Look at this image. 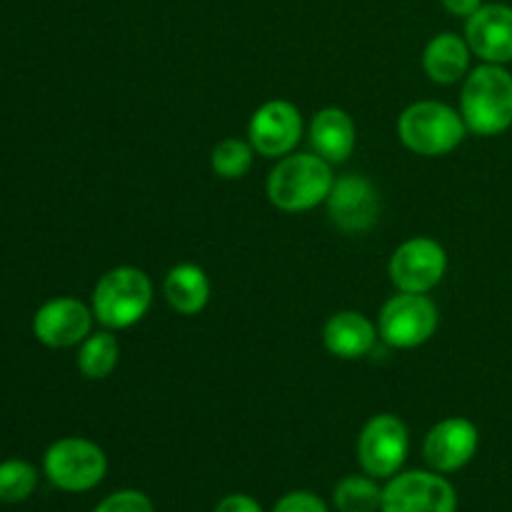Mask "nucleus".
<instances>
[{"label": "nucleus", "mask_w": 512, "mask_h": 512, "mask_svg": "<svg viewBox=\"0 0 512 512\" xmlns=\"http://www.w3.org/2000/svg\"><path fill=\"white\" fill-rule=\"evenodd\" d=\"M328 215L345 233H365L375 225L380 213V200L373 185L363 175H343L333 183L328 195Z\"/></svg>", "instance_id": "obj_11"}, {"label": "nucleus", "mask_w": 512, "mask_h": 512, "mask_svg": "<svg viewBox=\"0 0 512 512\" xmlns=\"http://www.w3.org/2000/svg\"><path fill=\"white\" fill-rule=\"evenodd\" d=\"M333 503L340 512H378L383 508V488L365 475H348L335 485Z\"/></svg>", "instance_id": "obj_20"}, {"label": "nucleus", "mask_w": 512, "mask_h": 512, "mask_svg": "<svg viewBox=\"0 0 512 512\" xmlns=\"http://www.w3.org/2000/svg\"><path fill=\"white\" fill-rule=\"evenodd\" d=\"M215 512H263V508L258 505V500H253L250 495H228L218 503Z\"/></svg>", "instance_id": "obj_25"}, {"label": "nucleus", "mask_w": 512, "mask_h": 512, "mask_svg": "<svg viewBox=\"0 0 512 512\" xmlns=\"http://www.w3.org/2000/svg\"><path fill=\"white\" fill-rule=\"evenodd\" d=\"M253 145L243 143V140L228 138L223 143H218L210 155V163L213 170L225 180L243 178L250 168H253Z\"/></svg>", "instance_id": "obj_22"}, {"label": "nucleus", "mask_w": 512, "mask_h": 512, "mask_svg": "<svg viewBox=\"0 0 512 512\" xmlns=\"http://www.w3.org/2000/svg\"><path fill=\"white\" fill-rule=\"evenodd\" d=\"M443 5L450 15L470 18V15H475L480 8H483V0H443Z\"/></svg>", "instance_id": "obj_26"}, {"label": "nucleus", "mask_w": 512, "mask_h": 512, "mask_svg": "<svg viewBox=\"0 0 512 512\" xmlns=\"http://www.w3.org/2000/svg\"><path fill=\"white\" fill-rule=\"evenodd\" d=\"M460 105V115L473 133H503L512 125V75L503 65H480L465 78Z\"/></svg>", "instance_id": "obj_2"}, {"label": "nucleus", "mask_w": 512, "mask_h": 512, "mask_svg": "<svg viewBox=\"0 0 512 512\" xmlns=\"http://www.w3.org/2000/svg\"><path fill=\"white\" fill-rule=\"evenodd\" d=\"M310 143L328 163H345L355 150V123L345 110H320L310 125Z\"/></svg>", "instance_id": "obj_16"}, {"label": "nucleus", "mask_w": 512, "mask_h": 512, "mask_svg": "<svg viewBox=\"0 0 512 512\" xmlns=\"http://www.w3.org/2000/svg\"><path fill=\"white\" fill-rule=\"evenodd\" d=\"M478 450V428L465 418H448L425 435L423 455L438 473H455L473 460Z\"/></svg>", "instance_id": "obj_14"}, {"label": "nucleus", "mask_w": 512, "mask_h": 512, "mask_svg": "<svg viewBox=\"0 0 512 512\" xmlns=\"http://www.w3.org/2000/svg\"><path fill=\"white\" fill-rule=\"evenodd\" d=\"M93 310L75 298H55L40 305L33 318V333L48 348H73L93 328Z\"/></svg>", "instance_id": "obj_12"}, {"label": "nucleus", "mask_w": 512, "mask_h": 512, "mask_svg": "<svg viewBox=\"0 0 512 512\" xmlns=\"http://www.w3.org/2000/svg\"><path fill=\"white\" fill-rule=\"evenodd\" d=\"M375 338H378L375 325L355 310L335 313L323 330L325 348L343 360H358L368 355L375 348Z\"/></svg>", "instance_id": "obj_15"}, {"label": "nucleus", "mask_w": 512, "mask_h": 512, "mask_svg": "<svg viewBox=\"0 0 512 512\" xmlns=\"http://www.w3.org/2000/svg\"><path fill=\"white\" fill-rule=\"evenodd\" d=\"M93 512H155V508L148 495L138 490H118L108 495Z\"/></svg>", "instance_id": "obj_23"}, {"label": "nucleus", "mask_w": 512, "mask_h": 512, "mask_svg": "<svg viewBox=\"0 0 512 512\" xmlns=\"http://www.w3.org/2000/svg\"><path fill=\"white\" fill-rule=\"evenodd\" d=\"M273 512H328L323 500L313 493H305V490H298V493H288L275 503Z\"/></svg>", "instance_id": "obj_24"}, {"label": "nucleus", "mask_w": 512, "mask_h": 512, "mask_svg": "<svg viewBox=\"0 0 512 512\" xmlns=\"http://www.w3.org/2000/svg\"><path fill=\"white\" fill-rule=\"evenodd\" d=\"M118 355H120V348L115 335L110 333L88 335V338L83 340V345H80L78 368L88 380H103L115 370V365H118Z\"/></svg>", "instance_id": "obj_19"}, {"label": "nucleus", "mask_w": 512, "mask_h": 512, "mask_svg": "<svg viewBox=\"0 0 512 512\" xmlns=\"http://www.w3.org/2000/svg\"><path fill=\"white\" fill-rule=\"evenodd\" d=\"M458 495L453 485L438 473L410 470L383 488L380 512H455Z\"/></svg>", "instance_id": "obj_8"}, {"label": "nucleus", "mask_w": 512, "mask_h": 512, "mask_svg": "<svg viewBox=\"0 0 512 512\" xmlns=\"http://www.w3.org/2000/svg\"><path fill=\"white\" fill-rule=\"evenodd\" d=\"M333 183L330 163L320 155H285L268 178V198L278 210L303 213L325 203Z\"/></svg>", "instance_id": "obj_1"}, {"label": "nucleus", "mask_w": 512, "mask_h": 512, "mask_svg": "<svg viewBox=\"0 0 512 512\" xmlns=\"http://www.w3.org/2000/svg\"><path fill=\"white\" fill-rule=\"evenodd\" d=\"M153 303L150 278L138 268H113L98 280L93 290V315L105 328L123 330L143 320Z\"/></svg>", "instance_id": "obj_3"}, {"label": "nucleus", "mask_w": 512, "mask_h": 512, "mask_svg": "<svg viewBox=\"0 0 512 512\" xmlns=\"http://www.w3.org/2000/svg\"><path fill=\"white\" fill-rule=\"evenodd\" d=\"M303 133V118L300 110L288 100H270L258 108L250 118L248 135L250 145L265 158L288 155L298 145Z\"/></svg>", "instance_id": "obj_10"}, {"label": "nucleus", "mask_w": 512, "mask_h": 512, "mask_svg": "<svg viewBox=\"0 0 512 512\" xmlns=\"http://www.w3.org/2000/svg\"><path fill=\"white\" fill-rule=\"evenodd\" d=\"M408 428L398 415H375L358 440V460L370 478H393L408 458Z\"/></svg>", "instance_id": "obj_7"}, {"label": "nucleus", "mask_w": 512, "mask_h": 512, "mask_svg": "<svg viewBox=\"0 0 512 512\" xmlns=\"http://www.w3.org/2000/svg\"><path fill=\"white\" fill-rule=\"evenodd\" d=\"M448 255L430 238H413L390 258V280L400 293H428L443 280Z\"/></svg>", "instance_id": "obj_9"}, {"label": "nucleus", "mask_w": 512, "mask_h": 512, "mask_svg": "<svg viewBox=\"0 0 512 512\" xmlns=\"http://www.w3.org/2000/svg\"><path fill=\"white\" fill-rule=\"evenodd\" d=\"M43 470L50 483L68 493L93 490L108 473V458L85 438H63L45 450Z\"/></svg>", "instance_id": "obj_5"}, {"label": "nucleus", "mask_w": 512, "mask_h": 512, "mask_svg": "<svg viewBox=\"0 0 512 512\" xmlns=\"http://www.w3.org/2000/svg\"><path fill=\"white\" fill-rule=\"evenodd\" d=\"M470 50L485 63L505 65L512 60V8L503 3L483 5L465 25Z\"/></svg>", "instance_id": "obj_13"}, {"label": "nucleus", "mask_w": 512, "mask_h": 512, "mask_svg": "<svg viewBox=\"0 0 512 512\" xmlns=\"http://www.w3.org/2000/svg\"><path fill=\"white\" fill-rule=\"evenodd\" d=\"M465 130L468 125H465L463 115L455 113L450 105L435 103V100H423V103L405 108L398 123L400 140L413 153L428 155V158L458 148L465 138Z\"/></svg>", "instance_id": "obj_4"}, {"label": "nucleus", "mask_w": 512, "mask_h": 512, "mask_svg": "<svg viewBox=\"0 0 512 512\" xmlns=\"http://www.w3.org/2000/svg\"><path fill=\"white\" fill-rule=\"evenodd\" d=\"M38 473L25 460H3L0 463V503L15 505L33 495Z\"/></svg>", "instance_id": "obj_21"}, {"label": "nucleus", "mask_w": 512, "mask_h": 512, "mask_svg": "<svg viewBox=\"0 0 512 512\" xmlns=\"http://www.w3.org/2000/svg\"><path fill=\"white\" fill-rule=\"evenodd\" d=\"M438 328V308L425 293H400L385 303L380 313V338L393 348H418L433 338Z\"/></svg>", "instance_id": "obj_6"}, {"label": "nucleus", "mask_w": 512, "mask_h": 512, "mask_svg": "<svg viewBox=\"0 0 512 512\" xmlns=\"http://www.w3.org/2000/svg\"><path fill=\"white\" fill-rule=\"evenodd\" d=\"M470 45L455 33H440L428 43L423 53V68L430 80L440 85L458 83L470 65Z\"/></svg>", "instance_id": "obj_17"}, {"label": "nucleus", "mask_w": 512, "mask_h": 512, "mask_svg": "<svg viewBox=\"0 0 512 512\" xmlns=\"http://www.w3.org/2000/svg\"><path fill=\"white\" fill-rule=\"evenodd\" d=\"M165 300L170 308L178 310L180 315H198L210 300V283L208 275L198 265H175L163 283Z\"/></svg>", "instance_id": "obj_18"}]
</instances>
